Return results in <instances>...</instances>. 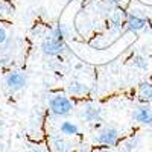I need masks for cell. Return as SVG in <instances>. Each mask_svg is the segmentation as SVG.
Here are the masks:
<instances>
[{"label":"cell","instance_id":"obj_6","mask_svg":"<svg viewBox=\"0 0 152 152\" xmlns=\"http://www.w3.org/2000/svg\"><path fill=\"white\" fill-rule=\"evenodd\" d=\"M81 117L88 122V123H94V122H99L100 117H102V110H100L97 105H93V104H85L81 110Z\"/></svg>","mask_w":152,"mask_h":152},{"label":"cell","instance_id":"obj_14","mask_svg":"<svg viewBox=\"0 0 152 152\" xmlns=\"http://www.w3.org/2000/svg\"><path fill=\"white\" fill-rule=\"evenodd\" d=\"M8 40V35H6V31L0 26V46H3L5 44V41Z\"/></svg>","mask_w":152,"mask_h":152},{"label":"cell","instance_id":"obj_16","mask_svg":"<svg viewBox=\"0 0 152 152\" xmlns=\"http://www.w3.org/2000/svg\"><path fill=\"white\" fill-rule=\"evenodd\" d=\"M93 152H110V149H107V148H100V149H96V151H93Z\"/></svg>","mask_w":152,"mask_h":152},{"label":"cell","instance_id":"obj_5","mask_svg":"<svg viewBox=\"0 0 152 152\" xmlns=\"http://www.w3.org/2000/svg\"><path fill=\"white\" fill-rule=\"evenodd\" d=\"M125 24H126V28H128V31L140 32L148 26V20L142 14H138L137 11H132L129 14H126V23Z\"/></svg>","mask_w":152,"mask_h":152},{"label":"cell","instance_id":"obj_10","mask_svg":"<svg viewBox=\"0 0 152 152\" xmlns=\"http://www.w3.org/2000/svg\"><path fill=\"white\" fill-rule=\"evenodd\" d=\"M67 90H69V93L73 94V96H85L88 91H90L85 84L78 82V81H72V82L69 84V87H67Z\"/></svg>","mask_w":152,"mask_h":152},{"label":"cell","instance_id":"obj_12","mask_svg":"<svg viewBox=\"0 0 152 152\" xmlns=\"http://www.w3.org/2000/svg\"><path fill=\"white\" fill-rule=\"evenodd\" d=\"M49 37L55 38V40H58V41H66V38L69 37V28L66 26V24H58Z\"/></svg>","mask_w":152,"mask_h":152},{"label":"cell","instance_id":"obj_15","mask_svg":"<svg viewBox=\"0 0 152 152\" xmlns=\"http://www.w3.org/2000/svg\"><path fill=\"white\" fill-rule=\"evenodd\" d=\"M107 2H108L110 5L117 6V5H122V3H125V2H128V0H107Z\"/></svg>","mask_w":152,"mask_h":152},{"label":"cell","instance_id":"obj_3","mask_svg":"<svg viewBox=\"0 0 152 152\" xmlns=\"http://www.w3.org/2000/svg\"><path fill=\"white\" fill-rule=\"evenodd\" d=\"M26 84H28V78L21 72H9L5 76V87L9 93H17L23 90Z\"/></svg>","mask_w":152,"mask_h":152},{"label":"cell","instance_id":"obj_8","mask_svg":"<svg viewBox=\"0 0 152 152\" xmlns=\"http://www.w3.org/2000/svg\"><path fill=\"white\" fill-rule=\"evenodd\" d=\"M50 146H52L53 152H69V149H70V143L66 140L64 137H61V135H55L52 138Z\"/></svg>","mask_w":152,"mask_h":152},{"label":"cell","instance_id":"obj_7","mask_svg":"<svg viewBox=\"0 0 152 152\" xmlns=\"http://www.w3.org/2000/svg\"><path fill=\"white\" fill-rule=\"evenodd\" d=\"M132 119L142 125H152V108L149 105L137 107L132 113Z\"/></svg>","mask_w":152,"mask_h":152},{"label":"cell","instance_id":"obj_9","mask_svg":"<svg viewBox=\"0 0 152 152\" xmlns=\"http://www.w3.org/2000/svg\"><path fill=\"white\" fill-rule=\"evenodd\" d=\"M59 131L62 135H66V137H73V135H78L79 134V126L70 122V120H64L61 123L59 126Z\"/></svg>","mask_w":152,"mask_h":152},{"label":"cell","instance_id":"obj_2","mask_svg":"<svg viewBox=\"0 0 152 152\" xmlns=\"http://www.w3.org/2000/svg\"><path fill=\"white\" fill-rule=\"evenodd\" d=\"M119 129L114 128V126H107V128H102L97 135L94 137V142L97 145H102V146H107V148H111V146H116L117 142H119Z\"/></svg>","mask_w":152,"mask_h":152},{"label":"cell","instance_id":"obj_1","mask_svg":"<svg viewBox=\"0 0 152 152\" xmlns=\"http://www.w3.org/2000/svg\"><path fill=\"white\" fill-rule=\"evenodd\" d=\"M49 110L52 114L59 117L69 116L73 111V102L70 100V97L64 93H55L49 97Z\"/></svg>","mask_w":152,"mask_h":152},{"label":"cell","instance_id":"obj_11","mask_svg":"<svg viewBox=\"0 0 152 152\" xmlns=\"http://www.w3.org/2000/svg\"><path fill=\"white\" fill-rule=\"evenodd\" d=\"M138 97L143 100H152V82L145 81L138 85Z\"/></svg>","mask_w":152,"mask_h":152},{"label":"cell","instance_id":"obj_13","mask_svg":"<svg viewBox=\"0 0 152 152\" xmlns=\"http://www.w3.org/2000/svg\"><path fill=\"white\" fill-rule=\"evenodd\" d=\"M132 66L135 67V69H138V70H148L149 69V62H148V59L145 58V56H134L132 58Z\"/></svg>","mask_w":152,"mask_h":152},{"label":"cell","instance_id":"obj_4","mask_svg":"<svg viewBox=\"0 0 152 152\" xmlns=\"http://www.w3.org/2000/svg\"><path fill=\"white\" fill-rule=\"evenodd\" d=\"M66 50V43L58 41L52 37H47L46 40L41 43V52L46 56H58Z\"/></svg>","mask_w":152,"mask_h":152}]
</instances>
